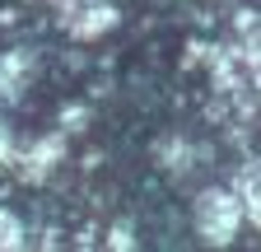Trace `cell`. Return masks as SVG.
<instances>
[{"label":"cell","instance_id":"277c9868","mask_svg":"<svg viewBox=\"0 0 261 252\" xmlns=\"http://www.w3.org/2000/svg\"><path fill=\"white\" fill-rule=\"evenodd\" d=\"M23 243V224H19V215H10L5 206H0V252H10Z\"/></svg>","mask_w":261,"mask_h":252},{"label":"cell","instance_id":"ba28073f","mask_svg":"<svg viewBox=\"0 0 261 252\" xmlns=\"http://www.w3.org/2000/svg\"><path fill=\"white\" fill-rule=\"evenodd\" d=\"M108 243H112V247H136V234H130V229H126V224H117V229H112V238H108Z\"/></svg>","mask_w":261,"mask_h":252},{"label":"cell","instance_id":"52a82bcc","mask_svg":"<svg viewBox=\"0 0 261 252\" xmlns=\"http://www.w3.org/2000/svg\"><path fill=\"white\" fill-rule=\"evenodd\" d=\"M14 154H19L14 149V136H10V126L0 121V164H14Z\"/></svg>","mask_w":261,"mask_h":252},{"label":"cell","instance_id":"3957f363","mask_svg":"<svg viewBox=\"0 0 261 252\" xmlns=\"http://www.w3.org/2000/svg\"><path fill=\"white\" fill-rule=\"evenodd\" d=\"M28 75H33V61L28 56H19V52L0 56V93H5V98H19V93L28 89Z\"/></svg>","mask_w":261,"mask_h":252},{"label":"cell","instance_id":"6da1fadb","mask_svg":"<svg viewBox=\"0 0 261 252\" xmlns=\"http://www.w3.org/2000/svg\"><path fill=\"white\" fill-rule=\"evenodd\" d=\"M243 224V201L233 192H219V187H210V192L196 196V234H201L210 247H224V243H233Z\"/></svg>","mask_w":261,"mask_h":252},{"label":"cell","instance_id":"7a4b0ae2","mask_svg":"<svg viewBox=\"0 0 261 252\" xmlns=\"http://www.w3.org/2000/svg\"><path fill=\"white\" fill-rule=\"evenodd\" d=\"M56 159H61V136H42L33 149L14 154V168H19L23 182H42V178L56 168Z\"/></svg>","mask_w":261,"mask_h":252},{"label":"cell","instance_id":"8992f818","mask_svg":"<svg viewBox=\"0 0 261 252\" xmlns=\"http://www.w3.org/2000/svg\"><path fill=\"white\" fill-rule=\"evenodd\" d=\"M243 56H247L252 75H261V28H252V33H247V47H243Z\"/></svg>","mask_w":261,"mask_h":252},{"label":"cell","instance_id":"5b68a950","mask_svg":"<svg viewBox=\"0 0 261 252\" xmlns=\"http://www.w3.org/2000/svg\"><path fill=\"white\" fill-rule=\"evenodd\" d=\"M243 210H247V219L261 229V182H252V187H243Z\"/></svg>","mask_w":261,"mask_h":252}]
</instances>
